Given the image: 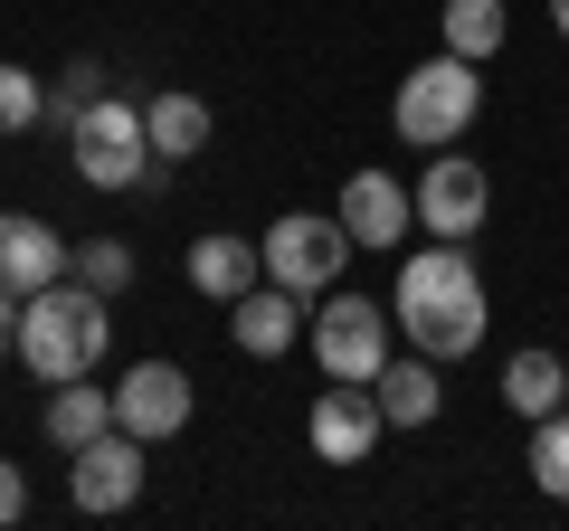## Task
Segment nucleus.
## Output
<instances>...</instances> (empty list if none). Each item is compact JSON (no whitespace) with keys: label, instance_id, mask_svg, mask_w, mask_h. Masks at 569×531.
Masks as SVG:
<instances>
[{"label":"nucleus","instance_id":"25","mask_svg":"<svg viewBox=\"0 0 569 531\" xmlns=\"http://www.w3.org/2000/svg\"><path fill=\"white\" fill-rule=\"evenodd\" d=\"M20 304H29V294H10V285H0V361L20 351Z\"/></svg>","mask_w":569,"mask_h":531},{"label":"nucleus","instance_id":"6","mask_svg":"<svg viewBox=\"0 0 569 531\" xmlns=\"http://www.w3.org/2000/svg\"><path fill=\"white\" fill-rule=\"evenodd\" d=\"M257 247H266V275H276V285H295V294H313V304L342 285V266H351V228L323 219V209H284Z\"/></svg>","mask_w":569,"mask_h":531},{"label":"nucleus","instance_id":"24","mask_svg":"<svg viewBox=\"0 0 569 531\" xmlns=\"http://www.w3.org/2000/svg\"><path fill=\"white\" fill-rule=\"evenodd\" d=\"M10 522H29V474L0 455V531H10Z\"/></svg>","mask_w":569,"mask_h":531},{"label":"nucleus","instance_id":"9","mask_svg":"<svg viewBox=\"0 0 569 531\" xmlns=\"http://www.w3.org/2000/svg\"><path fill=\"white\" fill-rule=\"evenodd\" d=\"M190 409H200V389H190L181 361H133L114 380V428H133L142 447H171L190 428Z\"/></svg>","mask_w":569,"mask_h":531},{"label":"nucleus","instance_id":"14","mask_svg":"<svg viewBox=\"0 0 569 531\" xmlns=\"http://www.w3.org/2000/svg\"><path fill=\"white\" fill-rule=\"evenodd\" d=\"M190 285L209 304H238L247 285H266V247L238 238V228H209V238H190Z\"/></svg>","mask_w":569,"mask_h":531},{"label":"nucleus","instance_id":"4","mask_svg":"<svg viewBox=\"0 0 569 531\" xmlns=\"http://www.w3.org/2000/svg\"><path fill=\"white\" fill-rule=\"evenodd\" d=\"M67 162H77L86 190H142V171H152V123H142V104L96 96L67 123Z\"/></svg>","mask_w":569,"mask_h":531},{"label":"nucleus","instance_id":"17","mask_svg":"<svg viewBox=\"0 0 569 531\" xmlns=\"http://www.w3.org/2000/svg\"><path fill=\"white\" fill-rule=\"evenodd\" d=\"M142 123H152V152H162V162H200L209 133H219L209 96H190V86H162V96L142 104Z\"/></svg>","mask_w":569,"mask_h":531},{"label":"nucleus","instance_id":"15","mask_svg":"<svg viewBox=\"0 0 569 531\" xmlns=\"http://www.w3.org/2000/svg\"><path fill=\"white\" fill-rule=\"evenodd\" d=\"M503 409L522 418V428H541L550 409H569V361H560L550 342H522V351L503 361Z\"/></svg>","mask_w":569,"mask_h":531},{"label":"nucleus","instance_id":"13","mask_svg":"<svg viewBox=\"0 0 569 531\" xmlns=\"http://www.w3.org/2000/svg\"><path fill=\"white\" fill-rule=\"evenodd\" d=\"M58 275H77V247L48 219H29V209H0V285L39 294V285H58Z\"/></svg>","mask_w":569,"mask_h":531},{"label":"nucleus","instance_id":"18","mask_svg":"<svg viewBox=\"0 0 569 531\" xmlns=\"http://www.w3.org/2000/svg\"><path fill=\"white\" fill-rule=\"evenodd\" d=\"M114 428V389H96V370H86V380H58L48 389V447H96V437Z\"/></svg>","mask_w":569,"mask_h":531},{"label":"nucleus","instance_id":"19","mask_svg":"<svg viewBox=\"0 0 569 531\" xmlns=\"http://www.w3.org/2000/svg\"><path fill=\"white\" fill-rule=\"evenodd\" d=\"M437 29H447V48H456V58H475V67H485L493 48H503L512 10H503V0H447V10H437Z\"/></svg>","mask_w":569,"mask_h":531},{"label":"nucleus","instance_id":"16","mask_svg":"<svg viewBox=\"0 0 569 531\" xmlns=\"http://www.w3.org/2000/svg\"><path fill=\"white\" fill-rule=\"evenodd\" d=\"M370 389H380L389 428H437V409H447V380H437V361H427V351H408V361L389 351V361H380V380H370Z\"/></svg>","mask_w":569,"mask_h":531},{"label":"nucleus","instance_id":"8","mask_svg":"<svg viewBox=\"0 0 569 531\" xmlns=\"http://www.w3.org/2000/svg\"><path fill=\"white\" fill-rule=\"evenodd\" d=\"M142 484H152V447H142L133 428H104L96 447H77V465H67V503L77 512H133Z\"/></svg>","mask_w":569,"mask_h":531},{"label":"nucleus","instance_id":"3","mask_svg":"<svg viewBox=\"0 0 569 531\" xmlns=\"http://www.w3.org/2000/svg\"><path fill=\"white\" fill-rule=\"evenodd\" d=\"M475 114H485V67L456 58V48H437L427 67H408L399 96H389V133H399L408 152H447V143H466Z\"/></svg>","mask_w":569,"mask_h":531},{"label":"nucleus","instance_id":"2","mask_svg":"<svg viewBox=\"0 0 569 531\" xmlns=\"http://www.w3.org/2000/svg\"><path fill=\"white\" fill-rule=\"evenodd\" d=\"M104 342H114V323H104V294L77 285V275H58V285H39L20 304V370L29 380H86V370L104 361Z\"/></svg>","mask_w":569,"mask_h":531},{"label":"nucleus","instance_id":"21","mask_svg":"<svg viewBox=\"0 0 569 531\" xmlns=\"http://www.w3.org/2000/svg\"><path fill=\"white\" fill-rule=\"evenodd\" d=\"M77 285L123 294V285H133V247H123V238H86V247H77Z\"/></svg>","mask_w":569,"mask_h":531},{"label":"nucleus","instance_id":"12","mask_svg":"<svg viewBox=\"0 0 569 531\" xmlns=\"http://www.w3.org/2000/svg\"><path fill=\"white\" fill-rule=\"evenodd\" d=\"M332 219L351 228V247H380V257H399V238L418 228V190H408L399 171H351Z\"/></svg>","mask_w":569,"mask_h":531},{"label":"nucleus","instance_id":"10","mask_svg":"<svg viewBox=\"0 0 569 531\" xmlns=\"http://www.w3.org/2000/svg\"><path fill=\"white\" fill-rule=\"evenodd\" d=\"M305 437H313V455H323V465H370V455H380V437H389L380 389H370V380H332L323 399H313Z\"/></svg>","mask_w":569,"mask_h":531},{"label":"nucleus","instance_id":"5","mask_svg":"<svg viewBox=\"0 0 569 531\" xmlns=\"http://www.w3.org/2000/svg\"><path fill=\"white\" fill-rule=\"evenodd\" d=\"M389 323H399V313H389L380 294L332 285L323 313L305 323V351L323 361V380H380V361H389Z\"/></svg>","mask_w":569,"mask_h":531},{"label":"nucleus","instance_id":"26","mask_svg":"<svg viewBox=\"0 0 569 531\" xmlns=\"http://www.w3.org/2000/svg\"><path fill=\"white\" fill-rule=\"evenodd\" d=\"M550 29H560V39H569V0H550Z\"/></svg>","mask_w":569,"mask_h":531},{"label":"nucleus","instance_id":"20","mask_svg":"<svg viewBox=\"0 0 569 531\" xmlns=\"http://www.w3.org/2000/svg\"><path fill=\"white\" fill-rule=\"evenodd\" d=\"M522 465H531V484H541L550 503H569V409H550L541 428H531V455H522Z\"/></svg>","mask_w":569,"mask_h":531},{"label":"nucleus","instance_id":"1","mask_svg":"<svg viewBox=\"0 0 569 531\" xmlns=\"http://www.w3.org/2000/svg\"><path fill=\"white\" fill-rule=\"evenodd\" d=\"M399 342L427 351V361H466L485 342L493 304H485V275H475V247L466 238H427L399 257Z\"/></svg>","mask_w":569,"mask_h":531},{"label":"nucleus","instance_id":"23","mask_svg":"<svg viewBox=\"0 0 569 531\" xmlns=\"http://www.w3.org/2000/svg\"><path fill=\"white\" fill-rule=\"evenodd\" d=\"M96 96H104V67H96V58H77V67H67L58 86H48V114H58V123H77V114H86Z\"/></svg>","mask_w":569,"mask_h":531},{"label":"nucleus","instance_id":"22","mask_svg":"<svg viewBox=\"0 0 569 531\" xmlns=\"http://www.w3.org/2000/svg\"><path fill=\"white\" fill-rule=\"evenodd\" d=\"M39 114H48V86L29 67H0V133H29Z\"/></svg>","mask_w":569,"mask_h":531},{"label":"nucleus","instance_id":"11","mask_svg":"<svg viewBox=\"0 0 569 531\" xmlns=\"http://www.w3.org/2000/svg\"><path fill=\"white\" fill-rule=\"evenodd\" d=\"M305 323H313V294H295V285H247L238 304H228V342L247 351V361H284V351H305Z\"/></svg>","mask_w":569,"mask_h":531},{"label":"nucleus","instance_id":"7","mask_svg":"<svg viewBox=\"0 0 569 531\" xmlns=\"http://www.w3.org/2000/svg\"><path fill=\"white\" fill-rule=\"evenodd\" d=\"M408 190H418V228H427V238H485V219H493V181H485V162H475V152H427V171H418V181H408Z\"/></svg>","mask_w":569,"mask_h":531}]
</instances>
